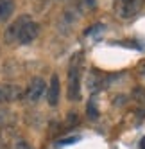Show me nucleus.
I'll list each match as a JSON object with an SVG mask.
<instances>
[{
	"instance_id": "nucleus-13",
	"label": "nucleus",
	"mask_w": 145,
	"mask_h": 149,
	"mask_svg": "<svg viewBox=\"0 0 145 149\" xmlns=\"http://www.w3.org/2000/svg\"><path fill=\"white\" fill-rule=\"evenodd\" d=\"M120 2H129V0H120Z\"/></svg>"
},
{
	"instance_id": "nucleus-10",
	"label": "nucleus",
	"mask_w": 145,
	"mask_h": 149,
	"mask_svg": "<svg viewBox=\"0 0 145 149\" xmlns=\"http://www.w3.org/2000/svg\"><path fill=\"white\" fill-rule=\"evenodd\" d=\"M97 108H95V104H93V101L88 104V117H90V119H97Z\"/></svg>"
},
{
	"instance_id": "nucleus-7",
	"label": "nucleus",
	"mask_w": 145,
	"mask_h": 149,
	"mask_svg": "<svg viewBox=\"0 0 145 149\" xmlns=\"http://www.w3.org/2000/svg\"><path fill=\"white\" fill-rule=\"evenodd\" d=\"M43 92H45V81L39 79V77H36V79L30 81L29 88H27V97L32 101V102H36L41 95H43Z\"/></svg>"
},
{
	"instance_id": "nucleus-14",
	"label": "nucleus",
	"mask_w": 145,
	"mask_h": 149,
	"mask_svg": "<svg viewBox=\"0 0 145 149\" xmlns=\"http://www.w3.org/2000/svg\"><path fill=\"white\" fill-rule=\"evenodd\" d=\"M0 102H2V101H0Z\"/></svg>"
},
{
	"instance_id": "nucleus-2",
	"label": "nucleus",
	"mask_w": 145,
	"mask_h": 149,
	"mask_svg": "<svg viewBox=\"0 0 145 149\" xmlns=\"http://www.w3.org/2000/svg\"><path fill=\"white\" fill-rule=\"evenodd\" d=\"M38 34H39V25L36 22H32V20H29V22L22 27V31H20L16 41L20 45H29L38 38Z\"/></svg>"
},
{
	"instance_id": "nucleus-3",
	"label": "nucleus",
	"mask_w": 145,
	"mask_h": 149,
	"mask_svg": "<svg viewBox=\"0 0 145 149\" xmlns=\"http://www.w3.org/2000/svg\"><path fill=\"white\" fill-rule=\"evenodd\" d=\"M143 6V0H129V2H120L118 6V16L120 18H131L134 16Z\"/></svg>"
},
{
	"instance_id": "nucleus-8",
	"label": "nucleus",
	"mask_w": 145,
	"mask_h": 149,
	"mask_svg": "<svg viewBox=\"0 0 145 149\" xmlns=\"http://www.w3.org/2000/svg\"><path fill=\"white\" fill-rule=\"evenodd\" d=\"M13 13H14V0H0V20L6 22L11 18Z\"/></svg>"
},
{
	"instance_id": "nucleus-12",
	"label": "nucleus",
	"mask_w": 145,
	"mask_h": 149,
	"mask_svg": "<svg viewBox=\"0 0 145 149\" xmlns=\"http://www.w3.org/2000/svg\"><path fill=\"white\" fill-rule=\"evenodd\" d=\"M140 149H145V136L140 140Z\"/></svg>"
},
{
	"instance_id": "nucleus-4",
	"label": "nucleus",
	"mask_w": 145,
	"mask_h": 149,
	"mask_svg": "<svg viewBox=\"0 0 145 149\" xmlns=\"http://www.w3.org/2000/svg\"><path fill=\"white\" fill-rule=\"evenodd\" d=\"M59 93H61V84H59V77L54 76L50 77V83H48V92H47V101L50 106H56L57 101H59Z\"/></svg>"
},
{
	"instance_id": "nucleus-1",
	"label": "nucleus",
	"mask_w": 145,
	"mask_h": 149,
	"mask_svg": "<svg viewBox=\"0 0 145 149\" xmlns=\"http://www.w3.org/2000/svg\"><path fill=\"white\" fill-rule=\"evenodd\" d=\"M81 56H74L68 68V99L77 101L81 97V68H79V59Z\"/></svg>"
},
{
	"instance_id": "nucleus-5",
	"label": "nucleus",
	"mask_w": 145,
	"mask_h": 149,
	"mask_svg": "<svg viewBox=\"0 0 145 149\" xmlns=\"http://www.w3.org/2000/svg\"><path fill=\"white\" fill-rule=\"evenodd\" d=\"M29 20H30L29 16H20L18 20H14V22L7 27V31H6V40H7V41H16L20 31H22V27L29 22Z\"/></svg>"
},
{
	"instance_id": "nucleus-6",
	"label": "nucleus",
	"mask_w": 145,
	"mask_h": 149,
	"mask_svg": "<svg viewBox=\"0 0 145 149\" xmlns=\"http://www.w3.org/2000/svg\"><path fill=\"white\" fill-rule=\"evenodd\" d=\"M22 97V88L16 84H0V101H16Z\"/></svg>"
},
{
	"instance_id": "nucleus-11",
	"label": "nucleus",
	"mask_w": 145,
	"mask_h": 149,
	"mask_svg": "<svg viewBox=\"0 0 145 149\" xmlns=\"http://www.w3.org/2000/svg\"><path fill=\"white\" fill-rule=\"evenodd\" d=\"M79 140V136H70V138H66V140H63L61 144H74V142H77Z\"/></svg>"
},
{
	"instance_id": "nucleus-9",
	"label": "nucleus",
	"mask_w": 145,
	"mask_h": 149,
	"mask_svg": "<svg viewBox=\"0 0 145 149\" xmlns=\"http://www.w3.org/2000/svg\"><path fill=\"white\" fill-rule=\"evenodd\" d=\"M77 7L81 9V11H91V9H95L97 7V0H77Z\"/></svg>"
}]
</instances>
